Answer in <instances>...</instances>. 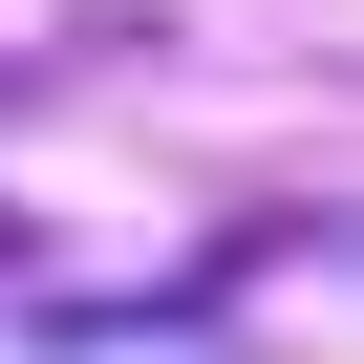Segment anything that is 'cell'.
Returning a JSON list of instances; mask_svg holds the SVG:
<instances>
[{"label": "cell", "instance_id": "cell-1", "mask_svg": "<svg viewBox=\"0 0 364 364\" xmlns=\"http://www.w3.org/2000/svg\"><path fill=\"white\" fill-rule=\"evenodd\" d=\"M0 279H22V215H0Z\"/></svg>", "mask_w": 364, "mask_h": 364}]
</instances>
